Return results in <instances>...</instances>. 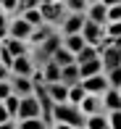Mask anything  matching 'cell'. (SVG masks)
<instances>
[{
	"label": "cell",
	"mask_w": 121,
	"mask_h": 129,
	"mask_svg": "<svg viewBox=\"0 0 121 129\" xmlns=\"http://www.w3.org/2000/svg\"><path fill=\"white\" fill-rule=\"evenodd\" d=\"M53 63H55V66H61V69L74 66V63H76V55H74V53H68L66 48H61V50L53 55Z\"/></svg>",
	"instance_id": "44dd1931"
},
{
	"label": "cell",
	"mask_w": 121,
	"mask_h": 129,
	"mask_svg": "<svg viewBox=\"0 0 121 129\" xmlns=\"http://www.w3.org/2000/svg\"><path fill=\"white\" fill-rule=\"evenodd\" d=\"M48 129H50V126H48Z\"/></svg>",
	"instance_id": "7bdbcfd3"
},
{
	"label": "cell",
	"mask_w": 121,
	"mask_h": 129,
	"mask_svg": "<svg viewBox=\"0 0 121 129\" xmlns=\"http://www.w3.org/2000/svg\"><path fill=\"white\" fill-rule=\"evenodd\" d=\"M84 129H108V113L87 116V121H84Z\"/></svg>",
	"instance_id": "603a6c76"
},
{
	"label": "cell",
	"mask_w": 121,
	"mask_h": 129,
	"mask_svg": "<svg viewBox=\"0 0 121 129\" xmlns=\"http://www.w3.org/2000/svg\"><path fill=\"white\" fill-rule=\"evenodd\" d=\"M84 21H87V16H79V13H66L61 19V24L55 26L58 29L61 37H71V34H82L84 29Z\"/></svg>",
	"instance_id": "3957f363"
},
{
	"label": "cell",
	"mask_w": 121,
	"mask_h": 129,
	"mask_svg": "<svg viewBox=\"0 0 121 129\" xmlns=\"http://www.w3.org/2000/svg\"><path fill=\"white\" fill-rule=\"evenodd\" d=\"M45 90H48L50 100H53L55 105H58V103H68V87H63L61 82H55V84H45Z\"/></svg>",
	"instance_id": "9a60e30c"
},
{
	"label": "cell",
	"mask_w": 121,
	"mask_h": 129,
	"mask_svg": "<svg viewBox=\"0 0 121 129\" xmlns=\"http://www.w3.org/2000/svg\"><path fill=\"white\" fill-rule=\"evenodd\" d=\"M19 103H21V100H19V98H16V95H11L8 100L3 103V105H5V111H8V113H11V119H13V121H16V116H19Z\"/></svg>",
	"instance_id": "f546056e"
},
{
	"label": "cell",
	"mask_w": 121,
	"mask_h": 129,
	"mask_svg": "<svg viewBox=\"0 0 121 129\" xmlns=\"http://www.w3.org/2000/svg\"><path fill=\"white\" fill-rule=\"evenodd\" d=\"M21 19H24L32 29H37V26L45 24V21H42V13H39V5H37V8H32V11H24V13H21Z\"/></svg>",
	"instance_id": "cb8c5ba5"
},
{
	"label": "cell",
	"mask_w": 121,
	"mask_h": 129,
	"mask_svg": "<svg viewBox=\"0 0 121 129\" xmlns=\"http://www.w3.org/2000/svg\"><path fill=\"white\" fill-rule=\"evenodd\" d=\"M39 71H42V82H45V84H55V82H61V66H55L53 61H48Z\"/></svg>",
	"instance_id": "e0dca14e"
},
{
	"label": "cell",
	"mask_w": 121,
	"mask_h": 129,
	"mask_svg": "<svg viewBox=\"0 0 121 129\" xmlns=\"http://www.w3.org/2000/svg\"><path fill=\"white\" fill-rule=\"evenodd\" d=\"M8 79H11V77H8ZM8 79L0 82V103H5L11 95H13V90H11V82H8Z\"/></svg>",
	"instance_id": "836d02e7"
},
{
	"label": "cell",
	"mask_w": 121,
	"mask_h": 129,
	"mask_svg": "<svg viewBox=\"0 0 121 129\" xmlns=\"http://www.w3.org/2000/svg\"><path fill=\"white\" fill-rule=\"evenodd\" d=\"M87 5H90V0H63L66 13H79V16H84V13H87Z\"/></svg>",
	"instance_id": "7402d4cb"
},
{
	"label": "cell",
	"mask_w": 121,
	"mask_h": 129,
	"mask_svg": "<svg viewBox=\"0 0 121 129\" xmlns=\"http://www.w3.org/2000/svg\"><path fill=\"white\" fill-rule=\"evenodd\" d=\"M63 48L68 53H74V55H79V53L87 48V42L82 40V34H71V37H63Z\"/></svg>",
	"instance_id": "d6986e66"
},
{
	"label": "cell",
	"mask_w": 121,
	"mask_h": 129,
	"mask_svg": "<svg viewBox=\"0 0 121 129\" xmlns=\"http://www.w3.org/2000/svg\"><path fill=\"white\" fill-rule=\"evenodd\" d=\"M84 16H87V21H92V24L105 26L108 24V3H105V0H90Z\"/></svg>",
	"instance_id": "277c9868"
},
{
	"label": "cell",
	"mask_w": 121,
	"mask_h": 129,
	"mask_svg": "<svg viewBox=\"0 0 121 129\" xmlns=\"http://www.w3.org/2000/svg\"><path fill=\"white\" fill-rule=\"evenodd\" d=\"M34 61H32V55H21V58H13V66H11V77H26V79H32V74H34Z\"/></svg>",
	"instance_id": "52a82bcc"
},
{
	"label": "cell",
	"mask_w": 121,
	"mask_h": 129,
	"mask_svg": "<svg viewBox=\"0 0 121 129\" xmlns=\"http://www.w3.org/2000/svg\"><path fill=\"white\" fill-rule=\"evenodd\" d=\"M0 129H16V121H5V124H0Z\"/></svg>",
	"instance_id": "74e56055"
},
{
	"label": "cell",
	"mask_w": 121,
	"mask_h": 129,
	"mask_svg": "<svg viewBox=\"0 0 121 129\" xmlns=\"http://www.w3.org/2000/svg\"><path fill=\"white\" fill-rule=\"evenodd\" d=\"M58 32L55 26H50V24H42V26H37L32 32V37H29V48H39V45L45 42V40H50L53 34Z\"/></svg>",
	"instance_id": "7c38bea8"
},
{
	"label": "cell",
	"mask_w": 121,
	"mask_h": 129,
	"mask_svg": "<svg viewBox=\"0 0 121 129\" xmlns=\"http://www.w3.org/2000/svg\"><path fill=\"white\" fill-rule=\"evenodd\" d=\"M103 37H105V26H97V24H92V21H84V29H82V40H84L87 45L97 48Z\"/></svg>",
	"instance_id": "9c48e42d"
},
{
	"label": "cell",
	"mask_w": 121,
	"mask_h": 129,
	"mask_svg": "<svg viewBox=\"0 0 121 129\" xmlns=\"http://www.w3.org/2000/svg\"><path fill=\"white\" fill-rule=\"evenodd\" d=\"M34 29L26 24L21 16H16V19H11V29H8V37L11 40H19V42H26L29 45V37H32Z\"/></svg>",
	"instance_id": "8992f818"
},
{
	"label": "cell",
	"mask_w": 121,
	"mask_h": 129,
	"mask_svg": "<svg viewBox=\"0 0 121 129\" xmlns=\"http://www.w3.org/2000/svg\"><path fill=\"white\" fill-rule=\"evenodd\" d=\"M50 129H74V126H71V124H53Z\"/></svg>",
	"instance_id": "f35d334b"
},
{
	"label": "cell",
	"mask_w": 121,
	"mask_h": 129,
	"mask_svg": "<svg viewBox=\"0 0 121 129\" xmlns=\"http://www.w3.org/2000/svg\"><path fill=\"white\" fill-rule=\"evenodd\" d=\"M95 58H100V55H97V48L87 45V48H84V50L76 55V66H82V63H90V61H95Z\"/></svg>",
	"instance_id": "d4e9b609"
},
{
	"label": "cell",
	"mask_w": 121,
	"mask_h": 129,
	"mask_svg": "<svg viewBox=\"0 0 121 129\" xmlns=\"http://www.w3.org/2000/svg\"><path fill=\"white\" fill-rule=\"evenodd\" d=\"M16 129H48L42 119H26V121H16Z\"/></svg>",
	"instance_id": "83f0119b"
},
{
	"label": "cell",
	"mask_w": 121,
	"mask_h": 129,
	"mask_svg": "<svg viewBox=\"0 0 121 129\" xmlns=\"http://www.w3.org/2000/svg\"><path fill=\"white\" fill-rule=\"evenodd\" d=\"M0 63H3V66L8 69V71H11V66H13V55H11V50L5 48L3 42H0Z\"/></svg>",
	"instance_id": "1f68e13d"
},
{
	"label": "cell",
	"mask_w": 121,
	"mask_h": 129,
	"mask_svg": "<svg viewBox=\"0 0 121 129\" xmlns=\"http://www.w3.org/2000/svg\"><path fill=\"white\" fill-rule=\"evenodd\" d=\"M8 29H11V19L5 13H0V42L8 40Z\"/></svg>",
	"instance_id": "d6a6232c"
},
{
	"label": "cell",
	"mask_w": 121,
	"mask_h": 129,
	"mask_svg": "<svg viewBox=\"0 0 121 129\" xmlns=\"http://www.w3.org/2000/svg\"><path fill=\"white\" fill-rule=\"evenodd\" d=\"M108 129H121V111H111L108 113Z\"/></svg>",
	"instance_id": "e575fe53"
},
{
	"label": "cell",
	"mask_w": 121,
	"mask_h": 129,
	"mask_svg": "<svg viewBox=\"0 0 121 129\" xmlns=\"http://www.w3.org/2000/svg\"><path fill=\"white\" fill-rule=\"evenodd\" d=\"M0 13H3V11H0Z\"/></svg>",
	"instance_id": "60d3db41"
},
{
	"label": "cell",
	"mask_w": 121,
	"mask_h": 129,
	"mask_svg": "<svg viewBox=\"0 0 121 129\" xmlns=\"http://www.w3.org/2000/svg\"><path fill=\"white\" fill-rule=\"evenodd\" d=\"M116 50H118V61H121V48H116Z\"/></svg>",
	"instance_id": "ab89813d"
},
{
	"label": "cell",
	"mask_w": 121,
	"mask_h": 129,
	"mask_svg": "<svg viewBox=\"0 0 121 129\" xmlns=\"http://www.w3.org/2000/svg\"><path fill=\"white\" fill-rule=\"evenodd\" d=\"M113 21H121V0L108 3V24H113Z\"/></svg>",
	"instance_id": "f1b7e54d"
},
{
	"label": "cell",
	"mask_w": 121,
	"mask_h": 129,
	"mask_svg": "<svg viewBox=\"0 0 121 129\" xmlns=\"http://www.w3.org/2000/svg\"><path fill=\"white\" fill-rule=\"evenodd\" d=\"M5 48H8L11 50V55H13V58H21V55H29V53H32V48H29V45H26V42H19V40H5Z\"/></svg>",
	"instance_id": "ffe728a7"
},
{
	"label": "cell",
	"mask_w": 121,
	"mask_h": 129,
	"mask_svg": "<svg viewBox=\"0 0 121 129\" xmlns=\"http://www.w3.org/2000/svg\"><path fill=\"white\" fill-rule=\"evenodd\" d=\"M8 77H11V71L3 66V63H0V82H3V79H8Z\"/></svg>",
	"instance_id": "8d00e7d4"
},
{
	"label": "cell",
	"mask_w": 121,
	"mask_h": 129,
	"mask_svg": "<svg viewBox=\"0 0 121 129\" xmlns=\"http://www.w3.org/2000/svg\"><path fill=\"white\" fill-rule=\"evenodd\" d=\"M100 63H103V74L111 71V69H118V66H121V61H118V50H116V48L100 50Z\"/></svg>",
	"instance_id": "5bb4252c"
},
{
	"label": "cell",
	"mask_w": 121,
	"mask_h": 129,
	"mask_svg": "<svg viewBox=\"0 0 121 129\" xmlns=\"http://www.w3.org/2000/svg\"><path fill=\"white\" fill-rule=\"evenodd\" d=\"M26 119H42V108H39L37 98H24V100L19 103V116H16V121H26Z\"/></svg>",
	"instance_id": "5b68a950"
},
{
	"label": "cell",
	"mask_w": 121,
	"mask_h": 129,
	"mask_svg": "<svg viewBox=\"0 0 121 129\" xmlns=\"http://www.w3.org/2000/svg\"><path fill=\"white\" fill-rule=\"evenodd\" d=\"M5 121H13V119H11V113L5 111V105L0 103V124H5Z\"/></svg>",
	"instance_id": "d590c367"
},
{
	"label": "cell",
	"mask_w": 121,
	"mask_h": 129,
	"mask_svg": "<svg viewBox=\"0 0 121 129\" xmlns=\"http://www.w3.org/2000/svg\"><path fill=\"white\" fill-rule=\"evenodd\" d=\"M79 111H82L84 116L105 113V111H103V98H100V95H84V100L79 103Z\"/></svg>",
	"instance_id": "8fae6325"
},
{
	"label": "cell",
	"mask_w": 121,
	"mask_h": 129,
	"mask_svg": "<svg viewBox=\"0 0 121 129\" xmlns=\"http://www.w3.org/2000/svg\"><path fill=\"white\" fill-rule=\"evenodd\" d=\"M84 95H87V92H84L82 82H79L76 87H68V103H71V105H79V103L84 100Z\"/></svg>",
	"instance_id": "484cf974"
},
{
	"label": "cell",
	"mask_w": 121,
	"mask_h": 129,
	"mask_svg": "<svg viewBox=\"0 0 121 129\" xmlns=\"http://www.w3.org/2000/svg\"><path fill=\"white\" fill-rule=\"evenodd\" d=\"M82 87H84V92H87V95H103V92L108 90V79H105V74H97V77L84 79Z\"/></svg>",
	"instance_id": "30bf717a"
},
{
	"label": "cell",
	"mask_w": 121,
	"mask_h": 129,
	"mask_svg": "<svg viewBox=\"0 0 121 129\" xmlns=\"http://www.w3.org/2000/svg\"><path fill=\"white\" fill-rule=\"evenodd\" d=\"M118 92H121V90H118Z\"/></svg>",
	"instance_id": "b9f144b4"
},
{
	"label": "cell",
	"mask_w": 121,
	"mask_h": 129,
	"mask_svg": "<svg viewBox=\"0 0 121 129\" xmlns=\"http://www.w3.org/2000/svg\"><path fill=\"white\" fill-rule=\"evenodd\" d=\"M84 121H87V116L79 111V105L71 103L53 105V124H71L74 129H84Z\"/></svg>",
	"instance_id": "6da1fadb"
},
{
	"label": "cell",
	"mask_w": 121,
	"mask_h": 129,
	"mask_svg": "<svg viewBox=\"0 0 121 129\" xmlns=\"http://www.w3.org/2000/svg\"><path fill=\"white\" fill-rule=\"evenodd\" d=\"M79 82H82V77H79V66H76V63L61 69V84L63 87H76Z\"/></svg>",
	"instance_id": "2e32d148"
},
{
	"label": "cell",
	"mask_w": 121,
	"mask_h": 129,
	"mask_svg": "<svg viewBox=\"0 0 121 129\" xmlns=\"http://www.w3.org/2000/svg\"><path fill=\"white\" fill-rule=\"evenodd\" d=\"M97 74H103V63H100V58H95V61L82 63V66H79V77H82V82L90 79V77H97Z\"/></svg>",
	"instance_id": "ac0fdd59"
},
{
	"label": "cell",
	"mask_w": 121,
	"mask_h": 129,
	"mask_svg": "<svg viewBox=\"0 0 121 129\" xmlns=\"http://www.w3.org/2000/svg\"><path fill=\"white\" fill-rule=\"evenodd\" d=\"M11 90H13V95L19 98V100H24V98H32L34 95V84H32V79H26V77H11Z\"/></svg>",
	"instance_id": "ba28073f"
},
{
	"label": "cell",
	"mask_w": 121,
	"mask_h": 129,
	"mask_svg": "<svg viewBox=\"0 0 121 129\" xmlns=\"http://www.w3.org/2000/svg\"><path fill=\"white\" fill-rule=\"evenodd\" d=\"M105 37H111L113 42L121 37V21H113V24H105Z\"/></svg>",
	"instance_id": "4dcf8cb0"
},
{
	"label": "cell",
	"mask_w": 121,
	"mask_h": 129,
	"mask_svg": "<svg viewBox=\"0 0 121 129\" xmlns=\"http://www.w3.org/2000/svg\"><path fill=\"white\" fill-rule=\"evenodd\" d=\"M105 79H108V87H111V90H121V66L105 71Z\"/></svg>",
	"instance_id": "4316f807"
},
{
	"label": "cell",
	"mask_w": 121,
	"mask_h": 129,
	"mask_svg": "<svg viewBox=\"0 0 121 129\" xmlns=\"http://www.w3.org/2000/svg\"><path fill=\"white\" fill-rule=\"evenodd\" d=\"M100 98H103V111H105V113H111V111H121V92L118 90H111V87H108Z\"/></svg>",
	"instance_id": "4fadbf2b"
},
{
	"label": "cell",
	"mask_w": 121,
	"mask_h": 129,
	"mask_svg": "<svg viewBox=\"0 0 121 129\" xmlns=\"http://www.w3.org/2000/svg\"><path fill=\"white\" fill-rule=\"evenodd\" d=\"M39 13H42V21H45V24L58 26L61 19L66 16L63 0H39Z\"/></svg>",
	"instance_id": "7a4b0ae2"
}]
</instances>
